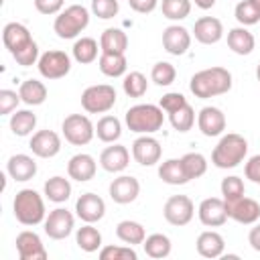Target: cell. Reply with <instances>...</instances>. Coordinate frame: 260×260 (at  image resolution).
I'll return each mask as SVG.
<instances>
[{"mask_svg": "<svg viewBox=\"0 0 260 260\" xmlns=\"http://www.w3.org/2000/svg\"><path fill=\"white\" fill-rule=\"evenodd\" d=\"M189 89L195 98H201V100L228 93L232 89V73L219 65L201 69L191 77Z\"/></svg>", "mask_w": 260, "mask_h": 260, "instance_id": "obj_1", "label": "cell"}, {"mask_svg": "<svg viewBox=\"0 0 260 260\" xmlns=\"http://www.w3.org/2000/svg\"><path fill=\"white\" fill-rule=\"evenodd\" d=\"M246 154H248V140L242 134L228 132L215 144L211 152V162L217 169H234L240 162H244Z\"/></svg>", "mask_w": 260, "mask_h": 260, "instance_id": "obj_2", "label": "cell"}, {"mask_svg": "<svg viewBox=\"0 0 260 260\" xmlns=\"http://www.w3.org/2000/svg\"><path fill=\"white\" fill-rule=\"evenodd\" d=\"M124 122L128 126L130 132L136 134H154L162 128L165 124V114L160 106L154 104H136L132 108H128Z\"/></svg>", "mask_w": 260, "mask_h": 260, "instance_id": "obj_3", "label": "cell"}, {"mask_svg": "<svg viewBox=\"0 0 260 260\" xmlns=\"http://www.w3.org/2000/svg\"><path fill=\"white\" fill-rule=\"evenodd\" d=\"M12 213L22 225H37L45 221V201L35 189H20L12 201Z\"/></svg>", "mask_w": 260, "mask_h": 260, "instance_id": "obj_4", "label": "cell"}, {"mask_svg": "<svg viewBox=\"0 0 260 260\" xmlns=\"http://www.w3.org/2000/svg\"><path fill=\"white\" fill-rule=\"evenodd\" d=\"M89 24V10L81 4H71L65 10H61L53 22V30L59 39H75L79 32H83Z\"/></svg>", "mask_w": 260, "mask_h": 260, "instance_id": "obj_5", "label": "cell"}, {"mask_svg": "<svg viewBox=\"0 0 260 260\" xmlns=\"http://www.w3.org/2000/svg\"><path fill=\"white\" fill-rule=\"evenodd\" d=\"M116 104V89L108 83L89 85L81 93V108L87 114H106Z\"/></svg>", "mask_w": 260, "mask_h": 260, "instance_id": "obj_6", "label": "cell"}, {"mask_svg": "<svg viewBox=\"0 0 260 260\" xmlns=\"http://www.w3.org/2000/svg\"><path fill=\"white\" fill-rule=\"evenodd\" d=\"M63 136L73 146H85L95 136V126L85 114H69L61 124Z\"/></svg>", "mask_w": 260, "mask_h": 260, "instance_id": "obj_7", "label": "cell"}, {"mask_svg": "<svg viewBox=\"0 0 260 260\" xmlns=\"http://www.w3.org/2000/svg\"><path fill=\"white\" fill-rule=\"evenodd\" d=\"M37 67L45 79H61L71 71V57L65 51L51 49L39 57Z\"/></svg>", "mask_w": 260, "mask_h": 260, "instance_id": "obj_8", "label": "cell"}, {"mask_svg": "<svg viewBox=\"0 0 260 260\" xmlns=\"http://www.w3.org/2000/svg\"><path fill=\"white\" fill-rule=\"evenodd\" d=\"M162 215L171 225H187L195 215V205L187 195H171L165 201Z\"/></svg>", "mask_w": 260, "mask_h": 260, "instance_id": "obj_9", "label": "cell"}, {"mask_svg": "<svg viewBox=\"0 0 260 260\" xmlns=\"http://www.w3.org/2000/svg\"><path fill=\"white\" fill-rule=\"evenodd\" d=\"M43 225H45V234L51 240H65L67 236H71V232L75 228V217L65 207H57V209L49 211Z\"/></svg>", "mask_w": 260, "mask_h": 260, "instance_id": "obj_10", "label": "cell"}, {"mask_svg": "<svg viewBox=\"0 0 260 260\" xmlns=\"http://www.w3.org/2000/svg\"><path fill=\"white\" fill-rule=\"evenodd\" d=\"M162 154V146L156 138H152L150 134H142L132 142V156L138 165L142 167H152L160 160Z\"/></svg>", "mask_w": 260, "mask_h": 260, "instance_id": "obj_11", "label": "cell"}, {"mask_svg": "<svg viewBox=\"0 0 260 260\" xmlns=\"http://www.w3.org/2000/svg\"><path fill=\"white\" fill-rule=\"evenodd\" d=\"M199 221L207 228H219L228 221V207L221 197H207L197 207Z\"/></svg>", "mask_w": 260, "mask_h": 260, "instance_id": "obj_12", "label": "cell"}, {"mask_svg": "<svg viewBox=\"0 0 260 260\" xmlns=\"http://www.w3.org/2000/svg\"><path fill=\"white\" fill-rule=\"evenodd\" d=\"M16 252L20 260H45L49 254L45 250V244L37 232L24 230L16 236Z\"/></svg>", "mask_w": 260, "mask_h": 260, "instance_id": "obj_13", "label": "cell"}, {"mask_svg": "<svg viewBox=\"0 0 260 260\" xmlns=\"http://www.w3.org/2000/svg\"><path fill=\"white\" fill-rule=\"evenodd\" d=\"M228 207V217H232L234 221L238 223H244V225H252L260 219V203L252 197H240L232 203H225Z\"/></svg>", "mask_w": 260, "mask_h": 260, "instance_id": "obj_14", "label": "cell"}, {"mask_svg": "<svg viewBox=\"0 0 260 260\" xmlns=\"http://www.w3.org/2000/svg\"><path fill=\"white\" fill-rule=\"evenodd\" d=\"M28 146H30L35 156H39V158H53L61 150V138L53 130H39V132H35L30 136Z\"/></svg>", "mask_w": 260, "mask_h": 260, "instance_id": "obj_15", "label": "cell"}, {"mask_svg": "<svg viewBox=\"0 0 260 260\" xmlns=\"http://www.w3.org/2000/svg\"><path fill=\"white\" fill-rule=\"evenodd\" d=\"M138 195H140V183L132 175H120L110 183V197L114 203H120V205L132 203L136 201Z\"/></svg>", "mask_w": 260, "mask_h": 260, "instance_id": "obj_16", "label": "cell"}, {"mask_svg": "<svg viewBox=\"0 0 260 260\" xmlns=\"http://www.w3.org/2000/svg\"><path fill=\"white\" fill-rule=\"evenodd\" d=\"M75 213L85 223H95L106 215V203L95 193H83L75 201Z\"/></svg>", "mask_w": 260, "mask_h": 260, "instance_id": "obj_17", "label": "cell"}, {"mask_svg": "<svg viewBox=\"0 0 260 260\" xmlns=\"http://www.w3.org/2000/svg\"><path fill=\"white\" fill-rule=\"evenodd\" d=\"M162 47L175 57L185 55L191 47V32L181 24H171L162 30Z\"/></svg>", "mask_w": 260, "mask_h": 260, "instance_id": "obj_18", "label": "cell"}, {"mask_svg": "<svg viewBox=\"0 0 260 260\" xmlns=\"http://www.w3.org/2000/svg\"><path fill=\"white\" fill-rule=\"evenodd\" d=\"M197 128L203 136H219L225 130V114L215 106H205L197 114Z\"/></svg>", "mask_w": 260, "mask_h": 260, "instance_id": "obj_19", "label": "cell"}, {"mask_svg": "<svg viewBox=\"0 0 260 260\" xmlns=\"http://www.w3.org/2000/svg\"><path fill=\"white\" fill-rule=\"evenodd\" d=\"M95 171H98V162L87 152H77L67 162V175H69V179L79 181V183L91 181L95 177Z\"/></svg>", "mask_w": 260, "mask_h": 260, "instance_id": "obj_20", "label": "cell"}, {"mask_svg": "<svg viewBox=\"0 0 260 260\" xmlns=\"http://www.w3.org/2000/svg\"><path fill=\"white\" fill-rule=\"evenodd\" d=\"M193 35L201 45H215L223 37V24L215 16H201L193 24Z\"/></svg>", "mask_w": 260, "mask_h": 260, "instance_id": "obj_21", "label": "cell"}, {"mask_svg": "<svg viewBox=\"0 0 260 260\" xmlns=\"http://www.w3.org/2000/svg\"><path fill=\"white\" fill-rule=\"evenodd\" d=\"M128 162H130V152L122 144L112 142V146H106L100 154V165L108 173H122L128 167Z\"/></svg>", "mask_w": 260, "mask_h": 260, "instance_id": "obj_22", "label": "cell"}, {"mask_svg": "<svg viewBox=\"0 0 260 260\" xmlns=\"http://www.w3.org/2000/svg\"><path fill=\"white\" fill-rule=\"evenodd\" d=\"M6 173L18 183L30 181L37 175V160L28 154H12L6 162Z\"/></svg>", "mask_w": 260, "mask_h": 260, "instance_id": "obj_23", "label": "cell"}, {"mask_svg": "<svg viewBox=\"0 0 260 260\" xmlns=\"http://www.w3.org/2000/svg\"><path fill=\"white\" fill-rule=\"evenodd\" d=\"M30 41H32L30 30H28L24 24H20V22H8V24L4 26V30H2V43H4V47L10 51V55L18 53V51H20L22 47H26Z\"/></svg>", "mask_w": 260, "mask_h": 260, "instance_id": "obj_24", "label": "cell"}, {"mask_svg": "<svg viewBox=\"0 0 260 260\" xmlns=\"http://www.w3.org/2000/svg\"><path fill=\"white\" fill-rule=\"evenodd\" d=\"M195 246H197L199 256H203V258H219V256H223L225 240H223L221 234H217L213 230H207V232L199 234Z\"/></svg>", "mask_w": 260, "mask_h": 260, "instance_id": "obj_25", "label": "cell"}, {"mask_svg": "<svg viewBox=\"0 0 260 260\" xmlns=\"http://www.w3.org/2000/svg\"><path fill=\"white\" fill-rule=\"evenodd\" d=\"M228 47L236 55H250L256 47V39L246 26L240 24V26L228 30Z\"/></svg>", "mask_w": 260, "mask_h": 260, "instance_id": "obj_26", "label": "cell"}, {"mask_svg": "<svg viewBox=\"0 0 260 260\" xmlns=\"http://www.w3.org/2000/svg\"><path fill=\"white\" fill-rule=\"evenodd\" d=\"M98 67L106 77H122L126 75L128 61L124 53H102L98 59Z\"/></svg>", "mask_w": 260, "mask_h": 260, "instance_id": "obj_27", "label": "cell"}, {"mask_svg": "<svg viewBox=\"0 0 260 260\" xmlns=\"http://www.w3.org/2000/svg\"><path fill=\"white\" fill-rule=\"evenodd\" d=\"M116 236H118V240H122L128 246H138L146 240V230L142 223H138L134 219H122L116 225Z\"/></svg>", "mask_w": 260, "mask_h": 260, "instance_id": "obj_28", "label": "cell"}, {"mask_svg": "<svg viewBox=\"0 0 260 260\" xmlns=\"http://www.w3.org/2000/svg\"><path fill=\"white\" fill-rule=\"evenodd\" d=\"M102 53H126L128 49V35L122 28H106L100 37Z\"/></svg>", "mask_w": 260, "mask_h": 260, "instance_id": "obj_29", "label": "cell"}, {"mask_svg": "<svg viewBox=\"0 0 260 260\" xmlns=\"http://www.w3.org/2000/svg\"><path fill=\"white\" fill-rule=\"evenodd\" d=\"M18 93L26 106H41L47 100V85L39 79H24L18 87Z\"/></svg>", "mask_w": 260, "mask_h": 260, "instance_id": "obj_30", "label": "cell"}, {"mask_svg": "<svg viewBox=\"0 0 260 260\" xmlns=\"http://www.w3.org/2000/svg\"><path fill=\"white\" fill-rule=\"evenodd\" d=\"M45 197L53 203H65L69 197H71V183L69 179L61 177V175H55L51 177L49 181H45Z\"/></svg>", "mask_w": 260, "mask_h": 260, "instance_id": "obj_31", "label": "cell"}, {"mask_svg": "<svg viewBox=\"0 0 260 260\" xmlns=\"http://www.w3.org/2000/svg\"><path fill=\"white\" fill-rule=\"evenodd\" d=\"M75 244L79 250L87 254L98 252L102 248V234L98 228H93V223H85L75 232Z\"/></svg>", "mask_w": 260, "mask_h": 260, "instance_id": "obj_32", "label": "cell"}, {"mask_svg": "<svg viewBox=\"0 0 260 260\" xmlns=\"http://www.w3.org/2000/svg\"><path fill=\"white\" fill-rule=\"evenodd\" d=\"M158 177H160L167 185H185V183H189L181 158H167L165 162H160V167H158Z\"/></svg>", "mask_w": 260, "mask_h": 260, "instance_id": "obj_33", "label": "cell"}, {"mask_svg": "<svg viewBox=\"0 0 260 260\" xmlns=\"http://www.w3.org/2000/svg\"><path fill=\"white\" fill-rule=\"evenodd\" d=\"M73 59L81 65H87V63H93L98 59V51H102V47L98 45L95 39L91 37H81L73 43Z\"/></svg>", "mask_w": 260, "mask_h": 260, "instance_id": "obj_34", "label": "cell"}, {"mask_svg": "<svg viewBox=\"0 0 260 260\" xmlns=\"http://www.w3.org/2000/svg\"><path fill=\"white\" fill-rule=\"evenodd\" d=\"M95 136L102 140V142H116L120 136H122V124L116 116H102L95 124Z\"/></svg>", "mask_w": 260, "mask_h": 260, "instance_id": "obj_35", "label": "cell"}, {"mask_svg": "<svg viewBox=\"0 0 260 260\" xmlns=\"http://www.w3.org/2000/svg\"><path fill=\"white\" fill-rule=\"evenodd\" d=\"M142 248H144V254H146V256L158 260V258H167V256L171 254L173 244H171L169 236H165V234H150V236H146V240L142 242Z\"/></svg>", "mask_w": 260, "mask_h": 260, "instance_id": "obj_36", "label": "cell"}, {"mask_svg": "<svg viewBox=\"0 0 260 260\" xmlns=\"http://www.w3.org/2000/svg\"><path fill=\"white\" fill-rule=\"evenodd\" d=\"M37 126V114L30 110H16L10 116V130L14 136H28Z\"/></svg>", "mask_w": 260, "mask_h": 260, "instance_id": "obj_37", "label": "cell"}, {"mask_svg": "<svg viewBox=\"0 0 260 260\" xmlns=\"http://www.w3.org/2000/svg\"><path fill=\"white\" fill-rule=\"evenodd\" d=\"M181 162H183V169L189 181L199 179L207 173V158L201 152H187L181 156Z\"/></svg>", "mask_w": 260, "mask_h": 260, "instance_id": "obj_38", "label": "cell"}, {"mask_svg": "<svg viewBox=\"0 0 260 260\" xmlns=\"http://www.w3.org/2000/svg\"><path fill=\"white\" fill-rule=\"evenodd\" d=\"M169 122L177 132H189L195 124V110L191 108V104L187 102L185 106H181L179 110L169 114Z\"/></svg>", "mask_w": 260, "mask_h": 260, "instance_id": "obj_39", "label": "cell"}, {"mask_svg": "<svg viewBox=\"0 0 260 260\" xmlns=\"http://www.w3.org/2000/svg\"><path fill=\"white\" fill-rule=\"evenodd\" d=\"M122 87H124V93L128 98H142L146 93V89H148L146 75L140 73V71H130V73L124 75Z\"/></svg>", "mask_w": 260, "mask_h": 260, "instance_id": "obj_40", "label": "cell"}, {"mask_svg": "<svg viewBox=\"0 0 260 260\" xmlns=\"http://www.w3.org/2000/svg\"><path fill=\"white\" fill-rule=\"evenodd\" d=\"M160 10L169 20H183L191 12V0H162Z\"/></svg>", "mask_w": 260, "mask_h": 260, "instance_id": "obj_41", "label": "cell"}, {"mask_svg": "<svg viewBox=\"0 0 260 260\" xmlns=\"http://www.w3.org/2000/svg\"><path fill=\"white\" fill-rule=\"evenodd\" d=\"M234 16L242 26H252L260 22V10L250 0H240L234 8Z\"/></svg>", "mask_w": 260, "mask_h": 260, "instance_id": "obj_42", "label": "cell"}, {"mask_svg": "<svg viewBox=\"0 0 260 260\" xmlns=\"http://www.w3.org/2000/svg\"><path fill=\"white\" fill-rule=\"evenodd\" d=\"M175 77H177V69H175L173 63H169V61H158V63L152 65L150 79H152L156 85L167 87V85H171V83L175 81Z\"/></svg>", "mask_w": 260, "mask_h": 260, "instance_id": "obj_43", "label": "cell"}, {"mask_svg": "<svg viewBox=\"0 0 260 260\" xmlns=\"http://www.w3.org/2000/svg\"><path fill=\"white\" fill-rule=\"evenodd\" d=\"M219 189H221V199H223L225 203H232V201L244 197V193H246L244 181H242L240 177H236V175L225 177V179L221 181V187H219Z\"/></svg>", "mask_w": 260, "mask_h": 260, "instance_id": "obj_44", "label": "cell"}, {"mask_svg": "<svg viewBox=\"0 0 260 260\" xmlns=\"http://www.w3.org/2000/svg\"><path fill=\"white\" fill-rule=\"evenodd\" d=\"M102 260H136L138 254L134 252V246H104L100 248Z\"/></svg>", "mask_w": 260, "mask_h": 260, "instance_id": "obj_45", "label": "cell"}, {"mask_svg": "<svg viewBox=\"0 0 260 260\" xmlns=\"http://www.w3.org/2000/svg\"><path fill=\"white\" fill-rule=\"evenodd\" d=\"M120 10V4L118 0H91V12L98 16V18H114Z\"/></svg>", "mask_w": 260, "mask_h": 260, "instance_id": "obj_46", "label": "cell"}, {"mask_svg": "<svg viewBox=\"0 0 260 260\" xmlns=\"http://www.w3.org/2000/svg\"><path fill=\"white\" fill-rule=\"evenodd\" d=\"M14 57V61L18 63V65H22V67H30V65H35V63H39V45L35 43V41H30L26 47H22L18 53H14L12 55Z\"/></svg>", "mask_w": 260, "mask_h": 260, "instance_id": "obj_47", "label": "cell"}, {"mask_svg": "<svg viewBox=\"0 0 260 260\" xmlns=\"http://www.w3.org/2000/svg\"><path fill=\"white\" fill-rule=\"evenodd\" d=\"M18 102H22L18 91H12V89H0V116H8V114L16 112Z\"/></svg>", "mask_w": 260, "mask_h": 260, "instance_id": "obj_48", "label": "cell"}, {"mask_svg": "<svg viewBox=\"0 0 260 260\" xmlns=\"http://www.w3.org/2000/svg\"><path fill=\"white\" fill-rule=\"evenodd\" d=\"M185 104H187V98H185L183 93H179V91H169V93H165V95L160 98V102H158V106H160L162 112H167V114L179 110V108L185 106Z\"/></svg>", "mask_w": 260, "mask_h": 260, "instance_id": "obj_49", "label": "cell"}, {"mask_svg": "<svg viewBox=\"0 0 260 260\" xmlns=\"http://www.w3.org/2000/svg\"><path fill=\"white\" fill-rule=\"evenodd\" d=\"M244 175L252 183L260 185V154H254V156L248 158V162L244 165Z\"/></svg>", "mask_w": 260, "mask_h": 260, "instance_id": "obj_50", "label": "cell"}, {"mask_svg": "<svg viewBox=\"0 0 260 260\" xmlns=\"http://www.w3.org/2000/svg\"><path fill=\"white\" fill-rule=\"evenodd\" d=\"M65 0H35V8L41 14H59L63 10Z\"/></svg>", "mask_w": 260, "mask_h": 260, "instance_id": "obj_51", "label": "cell"}, {"mask_svg": "<svg viewBox=\"0 0 260 260\" xmlns=\"http://www.w3.org/2000/svg\"><path fill=\"white\" fill-rule=\"evenodd\" d=\"M128 4H130V8L134 12L148 14V12H152L158 6V0H128Z\"/></svg>", "mask_w": 260, "mask_h": 260, "instance_id": "obj_52", "label": "cell"}, {"mask_svg": "<svg viewBox=\"0 0 260 260\" xmlns=\"http://www.w3.org/2000/svg\"><path fill=\"white\" fill-rule=\"evenodd\" d=\"M248 244L252 246V250L260 252V223H258V221L254 223V228H252L250 234H248Z\"/></svg>", "mask_w": 260, "mask_h": 260, "instance_id": "obj_53", "label": "cell"}, {"mask_svg": "<svg viewBox=\"0 0 260 260\" xmlns=\"http://www.w3.org/2000/svg\"><path fill=\"white\" fill-rule=\"evenodd\" d=\"M215 4V0H195V6H199L201 10H207V8H211Z\"/></svg>", "mask_w": 260, "mask_h": 260, "instance_id": "obj_54", "label": "cell"}, {"mask_svg": "<svg viewBox=\"0 0 260 260\" xmlns=\"http://www.w3.org/2000/svg\"><path fill=\"white\" fill-rule=\"evenodd\" d=\"M250 2H252V4H254L258 10H260V0H250Z\"/></svg>", "mask_w": 260, "mask_h": 260, "instance_id": "obj_55", "label": "cell"}, {"mask_svg": "<svg viewBox=\"0 0 260 260\" xmlns=\"http://www.w3.org/2000/svg\"><path fill=\"white\" fill-rule=\"evenodd\" d=\"M256 79L260 81V63H258V67H256Z\"/></svg>", "mask_w": 260, "mask_h": 260, "instance_id": "obj_56", "label": "cell"}]
</instances>
